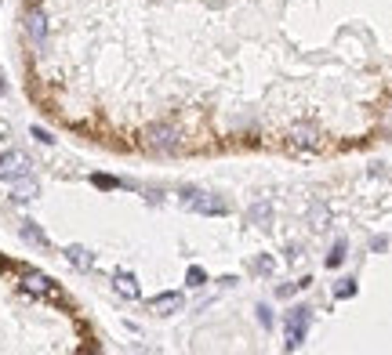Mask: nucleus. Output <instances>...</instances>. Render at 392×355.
<instances>
[{
    "instance_id": "nucleus-3",
    "label": "nucleus",
    "mask_w": 392,
    "mask_h": 355,
    "mask_svg": "<svg viewBox=\"0 0 392 355\" xmlns=\"http://www.w3.org/2000/svg\"><path fill=\"white\" fill-rule=\"evenodd\" d=\"M29 174V156L26 152H8V156H0V178H26Z\"/></svg>"
},
{
    "instance_id": "nucleus-6",
    "label": "nucleus",
    "mask_w": 392,
    "mask_h": 355,
    "mask_svg": "<svg viewBox=\"0 0 392 355\" xmlns=\"http://www.w3.org/2000/svg\"><path fill=\"white\" fill-rule=\"evenodd\" d=\"M26 33H29V40H33L37 47L44 44V37H47V18H44V11L33 8V11L26 15Z\"/></svg>"
},
{
    "instance_id": "nucleus-1",
    "label": "nucleus",
    "mask_w": 392,
    "mask_h": 355,
    "mask_svg": "<svg viewBox=\"0 0 392 355\" xmlns=\"http://www.w3.org/2000/svg\"><path fill=\"white\" fill-rule=\"evenodd\" d=\"M309 322H313V308H291L287 319H284V327H287V348H301V341H306V330H309Z\"/></svg>"
},
{
    "instance_id": "nucleus-7",
    "label": "nucleus",
    "mask_w": 392,
    "mask_h": 355,
    "mask_svg": "<svg viewBox=\"0 0 392 355\" xmlns=\"http://www.w3.org/2000/svg\"><path fill=\"white\" fill-rule=\"evenodd\" d=\"M291 142H294L298 149H313V145L320 142V131H316L313 123H298L294 131H291Z\"/></svg>"
},
{
    "instance_id": "nucleus-4",
    "label": "nucleus",
    "mask_w": 392,
    "mask_h": 355,
    "mask_svg": "<svg viewBox=\"0 0 392 355\" xmlns=\"http://www.w3.org/2000/svg\"><path fill=\"white\" fill-rule=\"evenodd\" d=\"M145 142H149V149H157V152H174L178 135L171 131V127H149V131H145Z\"/></svg>"
},
{
    "instance_id": "nucleus-22",
    "label": "nucleus",
    "mask_w": 392,
    "mask_h": 355,
    "mask_svg": "<svg viewBox=\"0 0 392 355\" xmlns=\"http://www.w3.org/2000/svg\"><path fill=\"white\" fill-rule=\"evenodd\" d=\"M0 269H4V261H0Z\"/></svg>"
},
{
    "instance_id": "nucleus-14",
    "label": "nucleus",
    "mask_w": 392,
    "mask_h": 355,
    "mask_svg": "<svg viewBox=\"0 0 392 355\" xmlns=\"http://www.w3.org/2000/svg\"><path fill=\"white\" fill-rule=\"evenodd\" d=\"M356 294V279H338L335 283V298L338 301H345V298H352Z\"/></svg>"
},
{
    "instance_id": "nucleus-12",
    "label": "nucleus",
    "mask_w": 392,
    "mask_h": 355,
    "mask_svg": "<svg viewBox=\"0 0 392 355\" xmlns=\"http://www.w3.org/2000/svg\"><path fill=\"white\" fill-rule=\"evenodd\" d=\"M269 218H273V207H269V203H258V207L247 210V221H251V225H269Z\"/></svg>"
},
{
    "instance_id": "nucleus-9",
    "label": "nucleus",
    "mask_w": 392,
    "mask_h": 355,
    "mask_svg": "<svg viewBox=\"0 0 392 355\" xmlns=\"http://www.w3.org/2000/svg\"><path fill=\"white\" fill-rule=\"evenodd\" d=\"M113 286H116V294H124V298H138V279L131 272H116Z\"/></svg>"
},
{
    "instance_id": "nucleus-11",
    "label": "nucleus",
    "mask_w": 392,
    "mask_h": 355,
    "mask_svg": "<svg viewBox=\"0 0 392 355\" xmlns=\"http://www.w3.org/2000/svg\"><path fill=\"white\" fill-rule=\"evenodd\" d=\"M66 257H69V265H77V269H84V272L95 265L91 250H84V247H66Z\"/></svg>"
},
{
    "instance_id": "nucleus-17",
    "label": "nucleus",
    "mask_w": 392,
    "mask_h": 355,
    "mask_svg": "<svg viewBox=\"0 0 392 355\" xmlns=\"http://www.w3.org/2000/svg\"><path fill=\"white\" fill-rule=\"evenodd\" d=\"M203 279H207V276H203V269H189V276H186V283H189V286H203Z\"/></svg>"
},
{
    "instance_id": "nucleus-16",
    "label": "nucleus",
    "mask_w": 392,
    "mask_h": 355,
    "mask_svg": "<svg viewBox=\"0 0 392 355\" xmlns=\"http://www.w3.org/2000/svg\"><path fill=\"white\" fill-rule=\"evenodd\" d=\"M301 286H309V279H301V283H284V286H276V298H291L294 290H301Z\"/></svg>"
},
{
    "instance_id": "nucleus-8",
    "label": "nucleus",
    "mask_w": 392,
    "mask_h": 355,
    "mask_svg": "<svg viewBox=\"0 0 392 355\" xmlns=\"http://www.w3.org/2000/svg\"><path fill=\"white\" fill-rule=\"evenodd\" d=\"M182 294H160V298H153V312H160V315H171V312H182Z\"/></svg>"
},
{
    "instance_id": "nucleus-5",
    "label": "nucleus",
    "mask_w": 392,
    "mask_h": 355,
    "mask_svg": "<svg viewBox=\"0 0 392 355\" xmlns=\"http://www.w3.org/2000/svg\"><path fill=\"white\" fill-rule=\"evenodd\" d=\"M22 286L29 290V294H37V298H58L55 283H51L47 276H40V272H26V276H22Z\"/></svg>"
},
{
    "instance_id": "nucleus-18",
    "label": "nucleus",
    "mask_w": 392,
    "mask_h": 355,
    "mask_svg": "<svg viewBox=\"0 0 392 355\" xmlns=\"http://www.w3.org/2000/svg\"><path fill=\"white\" fill-rule=\"evenodd\" d=\"M258 322H262V327L269 330V327H273V312H269L265 305H258Z\"/></svg>"
},
{
    "instance_id": "nucleus-2",
    "label": "nucleus",
    "mask_w": 392,
    "mask_h": 355,
    "mask_svg": "<svg viewBox=\"0 0 392 355\" xmlns=\"http://www.w3.org/2000/svg\"><path fill=\"white\" fill-rule=\"evenodd\" d=\"M186 207L196 210V214H225L229 207L222 203V196H211V192H186Z\"/></svg>"
},
{
    "instance_id": "nucleus-10",
    "label": "nucleus",
    "mask_w": 392,
    "mask_h": 355,
    "mask_svg": "<svg viewBox=\"0 0 392 355\" xmlns=\"http://www.w3.org/2000/svg\"><path fill=\"white\" fill-rule=\"evenodd\" d=\"M37 196V181L33 178H15V203H29V200H33Z\"/></svg>"
},
{
    "instance_id": "nucleus-19",
    "label": "nucleus",
    "mask_w": 392,
    "mask_h": 355,
    "mask_svg": "<svg viewBox=\"0 0 392 355\" xmlns=\"http://www.w3.org/2000/svg\"><path fill=\"white\" fill-rule=\"evenodd\" d=\"M91 181H95L99 188H116V178H106V174H95Z\"/></svg>"
},
{
    "instance_id": "nucleus-20",
    "label": "nucleus",
    "mask_w": 392,
    "mask_h": 355,
    "mask_svg": "<svg viewBox=\"0 0 392 355\" xmlns=\"http://www.w3.org/2000/svg\"><path fill=\"white\" fill-rule=\"evenodd\" d=\"M33 138H37V142H44V145H51V142H55V138L44 131V127H33Z\"/></svg>"
},
{
    "instance_id": "nucleus-15",
    "label": "nucleus",
    "mask_w": 392,
    "mask_h": 355,
    "mask_svg": "<svg viewBox=\"0 0 392 355\" xmlns=\"http://www.w3.org/2000/svg\"><path fill=\"white\" fill-rule=\"evenodd\" d=\"M342 261H345V240L335 243V250H330V257H327V269H338Z\"/></svg>"
},
{
    "instance_id": "nucleus-21",
    "label": "nucleus",
    "mask_w": 392,
    "mask_h": 355,
    "mask_svg": "<svg viewBox=\"0 0 392 355\" xmlns=\"http://www.w3.org/2000/svg\"><path fill=\"white\" fill-rule=\"evenodd\" d=\"M385 131H388V135H392V109H388V113H385Z\"/></svg>"
},
{
    "instance_id": "nucleus-13",
    "label": "nucleus",
    "mask_w": 392,
    "mask_h": 355,
    "mask_svg": "<svg viewBox=\"0 0 392 355\" xmlns=\"http://www.w3.org/2000/svg\"><path fill=\"white\" fill-rule=\"evenodd\" d=\"M22 236H26L29 243H37V247H47V236H44V232L37 229L33 221H26V225H22Z\"/></svg>"
}]
</instances>
